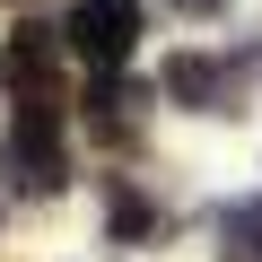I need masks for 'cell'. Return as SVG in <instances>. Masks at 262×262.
Returning <instances> with one entry per match:
<instances>
[{
	"label": "cell",
	"instance_id": "cell-2",
	"mask_svg": "<svg viewBox=\"0 0 262 262\" xmlns=\"http://www.w3.org/2000/svg\"><path fill=\"white\" fill-rule=\"evenodd\" d=\"M0 175H9V192H61V149H53V131L27 122L0 140Z\"/></svg>",
	"mask_w": 262,
	"mask_h": 262
},
{
	"label": "cell",
	"instance_id": "cell-3",
	"mask_svg": "<svg viewBox=\"0 0 262 262\" xmlns=\"http://www.w3.org/2000/svg\"><path fill=\"white\" fill-rule=\"evenodd\" d=\"M166 96H184V105H201V114H227V105H236V70L210 61V53H175V61H166Z\"/></svg>",
	"mask_w": 262,
	"mask_h": 262
},
{
	"label": "cell",
	"instance_id": "cell-6",
	"mask_svg": "<svg viewBox=\"0 0 262 262\" xmlns=\"http://www.w3.org/2000/svg\"><path fill=\"white\" fill-rule=\"evenodd\" d=\"M166 9H175V18H219L227 0H166Z\"/></svg>",
	"mask_w": 262,
	"mask_h": 262
},
{
	"label": "cell",
	"instance_id": "cell-1",
	"mask_svg": "<svg viewBox=\"0 0 262 262\" xmlns=\"http://www.w3.org/2000/svg\"><path fill=\"white\" fill-rule=\"evenodd\" d=\"M70 44L96 70H122L140 44V0H70Z\"/></svg>",
	"mask_w": 262,
	"mask_h": 262
},
{
	"label": "cell",
	"instance_id": "cell-4",
	"mask_svg": "<svg viewBox=\"0 0 262 262\" xmlns=\"http://www.w3.org/2000/svg\"><path fill=\"white\" fill-rule=\"evenodd\" d=\"M105 227H114V236H149V201H140V184H105Z\"/></svg>",
	"mask_w": 262,
	"mask_h": 262
},
{
	"label": "cell",
	"instance_id": "cell-5",
	"mask_svg": "<svg viewBox=\"0 0 262 262\" xmlns=\"http://www.w3.org/2000/svg\"><path fill=\"white\" fill-rule=\"evenodd\" d=\"M227 245H236L245 262H262V201H236V210H227Z\"/></svg>",
	"mask_w": 262,
	"mask_h": 262
}]
</instances>
